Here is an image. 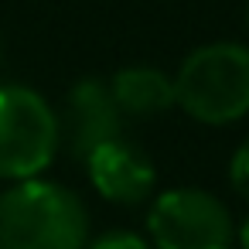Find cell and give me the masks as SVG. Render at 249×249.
Masks as SVG:
<instances>
[{
    "instance_id": "52a82bcc",
    "label": "cell",
    "mask_w": 249,
    "mask_h": 249,
    "mask_svg": "<svg viewBox=\"0 0 249 249\" xmlns=\"http://www.w3.org/2000/svg\"><path fill=\"white\" fill-rule=\"evenodd\" d=\"M109 92L123 113V120H150L164 116L174 103V75L154 65H126L109 82Z\"/></svg>"
},
{
    "instance_id": "277c9868",
    "label": "cell",
    "mask_w": 249,
    "mask_h": 249,
    "mask_svg": "<svg viewBox=\"0 0 249 249\" xmlns=\"http://www.w3.org/2000/svg\"><path fill=\"white\" fill-rule=\"evenodd\" d=\"M147 239L154 249H232L235 222L218 195L205 188H171L150 198Z\"/></svg>"
},
{
    "instance_id": "8fae6325",
    "label": "cell",
    "mask_w": 249,
    "mask_h": 249,
    "mask_svg": "<svg viewBox=\"0 0 249 249\" xmlns=\"http://www.w3.org/2000/svg\"><path fill=\"white\" fill-rule=\"evenodd\" d=\"M246 24H249V4H246Z\"/></svg>"
},
{
    "instance_id": "6da1fadb",
    "label": "cell",
    "mask_w": 249,
    "mask_h": 249,
    "mask_svg": "<svg viewBox=\"0 0 249 249\" xmlns=\"http://www.w3.org/2000/svg\"><path fill=\"white\" fill-rule=\"evenodd\" d=\"M86 201L45 178L14 181L0 191V249H86Z\"/></svg>"
},
{
    "instance_id": "30bf717a",
    "label": "cell",
    "mask_w": 249,
    "mask_h": 249,
    "mask_svg": "<svg viewBox=\"0 0 249 249\" xmlns=\"http://www.w3.org/2000/svg\"><path fill=\"white\" fill-rule=\"evenodd\" d=\"M235 246H239V249H249V215L235 225Z\"/></svg>"
},
{
    "instance_id": "7a4b0ae2",
    "label": "cell",
    "mask_w": 249,
    "mask_h": 249,
    "mask_svg": "<svg viewBox=\"0 0 249 249\" xmlns=\"http://www.w3.org/2000/svg\"><path fill=\"white\" fill-rule=\"evenodd\" d=\"M174 103L205 126H229L249 116V48L239 41L195 48L174 75Z\"/></svg>"
},
{
    "instance_id": "9c48e42d",
    "label": "cell",
    "mask_w": 249,
    "mask_h": 249,
    "mask_svg": "<svg viewBox=\"0 0 249 249\" xmlns=\"http://www.w3.org/2000/svg\"><path fill=\"white\" fill-rule=\"evenodd\" d=\"M229 181L242 198H249V137L235 147V154L229 160Z\"/></svg>"
},
{
    "instance_id": "5b68a950",
    "label": "cell",
    "mask_w": 249,
    "mask_h": 249,
    "mask_svg": "<svg viewBox=\"0 0 249 249\" xmlns=\"http://www.w3.org/2000/svg\"><path fill=\"white\" fill-rule=\"evenodd\" d=\"M62 123V143H69V150L86 160L99 143L123 137V113L106 86V79H79L69 96H65V109L58 113Z\"/></svg>"
},
{
    "instance_id": "3957f363",
    "label": "cell",
    "mask_w": 249,
    "mask_h": 249,
    "mask_svg": "<svg viewBox=\"0 0 249 249\" xmlns=\"http://www.w3.org/2000/svg\"><path fill=\"white\" fill-rule=\"evenodd\" d=\"M62 147V123L52 103L21 82L0 86V181L41 178Z\"/></svg>"
},
{
    "instance_id": "ba28073f",
    "label": "cell",
    "mask_w": 249,
    "mask_h": 249,
    "mask_svg": "<svg viewBox=\"0 0 249 249\" xmlns=\"http://www.w3.org/2000/svg\"><path fill=\"white\" fill-rule=\"evenodd\" d=\"M86 249H154V246H150V239H143L140 232H130V229H109V232L89 239Z\"/></svg>"
},
{
    "instance_id": "8992f818",
    "label": "cell",
    "mask_w": 249,
    "mask_h": 249,
    "mask_svg": "<svg viewBox=\"0 0 249 249\" xmlns=\"http://www.w3.org/2000/svg\"><path fill=\"white\" fill-rule=\"evenodd\" d=\"M86 171L92 188L113 201V205H143L154 198V164L150 157L126 137H113L106 143H99L89 157H86Z\"/></svg>"
},
{
    "instance_id": "7c38bea8",
    "label": "cell",
    "mask_w": 249,
    "mask_h": 249,
    "mask_svg": "<svg viewBox=\"0 0 249 249\" xmlns=\"http://www.w3.org/2000/svg\"><path fill=\"white\" fill-rule=\"evenodd\" d=\"M0 62H4V45H0Z\"/></svg>"
}]
</instances>
